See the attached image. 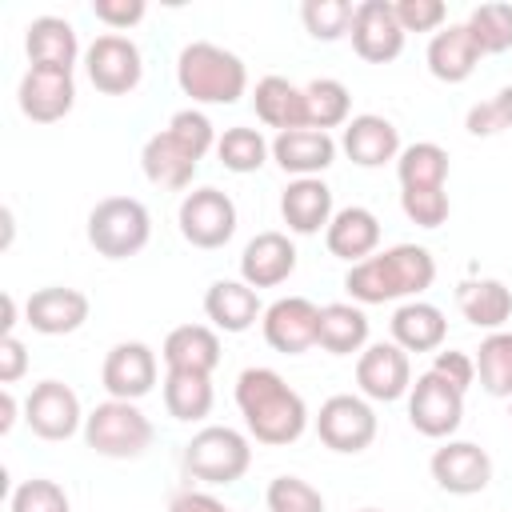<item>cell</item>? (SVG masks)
<instances>
[{
	"instance_id": "43",
	"label": "cell",
	"mask_w": 512,
	"mask_h": 512,
	"mask_svg": "<svg viewBox=\"0 0 512 512\" xmlns=\"http://www.w3.org/2000/svg\"><path fill=\"white\" fill-rule=\"evenodd\" d=\"M400 208L420 228H440L448 220V192L444 188H400Z\"/></svg>"
},
{
	"instance_id": "17",
	"label": "cell",
	"mask_w": 512,
	"mask_h": 512,
	"mask_svg": "<svg viewBox=\"0 0 512 512\" xmlns=\"http://www.w3.org/2000/svg\"><path fill=\"white\" fill-rule=\"evenodd\" d=\"M156 352L140 340H124L116 344L108 356H104V368H100V380L108 388L112 400H140L156 388Z\"/></svg>"
},
{
	"instance_id": "48",
	"label": "cell",
	"mask_w": 512,
	"mask_h": 512,
	"mask_svg": "<svg viewBox=\"0 0 512 512\" xmlns=\"http://www.w3.org/2000/svg\"><path fill=\"white\" fill-rule=\"evenodd\" d=\"M28 372V348L16 336L0 340V384H16Z\"/></svg>"
},
{
	"instance_id": "28",
	"label": "cell",
	"mask_w": 512,
	"mask_h": 512,
	"mask_svg": "<svg viewBox=\"0 0 512 512\" xmlns=\"http://www.w3.org/2000/svg\"><path fill=\"white\" fill-rule=\"evenodd\" d=\"M444 336L448 320L428 300H408L392 312V344H400L404 352H440Z\"/></svg>"
},
{
	"instance_id": "7",
	"label": "cell",
	"mask_w": 512,
	"mask_h": 512,
	"mask_svg": "<svg viewBox=\"0 0 512 512\" xmlns=\"http://www.w3.org/2000/svg\"><path fill=\"white\" fill-rule=\"evenodd\" d=\"M176 224H180V236L192 248L212 252V248H224L232 240V232H236V204L220 188H192L180 200Z\"/></svg>"
},
{
	"instance_id": "12",
	"label": "cell",
	"mask_w": 512,
	"mask_h": 512,
	"mask_svg": "<svg viewBox=\"0 0 512 512\" xmlns=\"http://www.w3.org/2000/svg\"><path fill=\"white\" fill-rule=\"evenodd\" d=\"M264 340L268 348L284 352V356H300L308 348H316V332H320V308L308 296H280L276 304L264 308Z\"/></svg>"
},
{
	"instance_id": "44",
	"label": "cell",
	"mask_w": 512,
	"mask_h": 512,
	"mask_svg": "<svg viewBox=\"0 0 512 512\" xmlns=\"http://www.w3.org/2000/svg\"><path fill=\"white\" fill-rule=\"evenodd\" d=\"M168 132H172L196 160H204V152L216 148V128H212V120H208L200 108H180V112L168 120Z\"/></svg>"
},
{
	"instance_id": "31",
	"label": "cell",
	"mask_w": 512,
	"mask_h": 512,
	"mask_svg": "<svg viewBox=\"0 0 512 512\" xmlns=\"http://www.w3.org/2000/svg\"><path fill=\"white\" fill-rule=\"evenodd\" d=\"M252 108H256L260 124H268V128H276V132H288V128H308L304 88L288 84L284 76H264V80H256Z\"/></svg>"
},
{
	"instance_id": "24",
	"label": "cell",
	"mask_w": 512,
	"mask_h": 512,
	"mask_svg": "<svg viewBox=\"0 0 512 512\" xmlns=\"http://www.w3.org/2000/svg\"><path fill=\"white\" fill-rule=\"evenodd\" d=\"M324 244L336 260H348V264H360L368 260L376 248H380V220L376 212L360 208V204H348L332 216V224L324 228Z\"/></svg>"
},
{
	"instance_id": "1",
	"label": "cell",
	"mask_w": 512,
	"mask_h": 512,
	"mask_svg": "<svg viewBox=\"0 0 512 512\" xmlns=\"http://www.w3.org/2000/svg\"><path fill=\"white\" fill-rule=\"evenodd\" d=\"M236 408L260 444H292L308 428L304 396L272 368H244L236 376Z\"/></svg>"
},
{
	"instance_id": "13",
	"label": "cell",
	"mask_w": 512,
	"mask_h": 512,
	"mask_svg": "<svg viewBox=\"0 0 512 512\" xmlns=\"http://www.w3.org/2000/svg\"><path fill=\"white\" fill-rule=\"evenodd\" d=\"M24 420L40 440H68L84 424L80 396L60 380H40L24 400Z\"/></svg>"
},
{
	"instance_id": "37",
	"label": "cell",
	"mask_w": 512,
	"mask_h": 512,
	"mask_svg": "<svg viewBox=\"0 0 512 512\" xmlns=\"http://www.w3.org/2000/svg\"><path fill=\"white\" fill-rule=\"evenodd\" d=\"M216 156H220V164L228 172L248 176V172H260L264 168V160L272 156V144L260 136V128L236 124V128H224V136L216 140Z\"/></svg>"
},
{
	"instance_id": "42",
	"label": "cell",
	"mask_w": 512,
	"mask_h": 512,
	"mask_svg": "<svg viewBox=\"0 0 512 512\" xmlns=\"http://www.w3.org/2000/svg\"><path fill=\"white\" fill-rule=\"evenodd\" d=\"M464 128H468L472 136H496V132L512 128V84L500 88L496 96L472 104L468 116H464Z\"/></svg>"
},
{
	"instance_id": "2",
	"label": "cell",
	"mask_w": 512,
	"mask_h": 512,
	"mask_svg": "<svg viewBox=\"0 0 512 512\" xmlns=\"http://www.w3.org/2000/svg\"><path fill=\"white\" fill-rule=\"evenodd\" d=\"M436 280V260L424 244H392L372 252L368 260L352 264L344 288L356 304H388V300H416Z\"/></svg>"
},
{
	"instance_id": "16",
	"label": "cell",
	"mask_w": 512,
	"mask_h": 512,
	"mask_svg": "<svg viewBox=\"0 0 512 512\" xmlns=\"http://www.w3.org/2000/svg\"><path fill=\"white\" fill-rule=\"evenodd\" d=\"M16 104L28 120L36 124H56L72 112L76 104V80L72 72H60V68H32L20 76V88H16Z\"/></svg>"
},
{
	"instance_id": "15",
	"label": "cell",
	"mask_w": 512,
	"mask_h": 512,
	"mask_svg": "<svg viewBox=\"0 0 512 512\" xmlns=\"http://www.w3.org/2000/svg\"><path fill=\"white\" fill-rule=\"evenodd\" d=\"M428 468H432V480L448 496H476L492 480V460L472 440H448V444H440L432 452V464Z\"/></svg>"
},
{
	"instance_id": "33",
	"label": "cell",
	"mask_w": 512,
	"mask_h": 512,
	"mask_svg": "<svg viewBox=\"0 0 512 512\" xmlns=\"http://www.w3.org/2000/svg\"><path fill=\"white\" fill-rule=\"evenodd\" d=\"M212 400H216L212 376L168 368V376H164V408H168L172 420H184V424L204 420L212 412Z\"/></svg>"
},
{
	"instance_id": "18",
	"label": "cell",
	"mask_w": 512,
	"mask_h": 512,
	"mask_svg": "<svg viewBox=\"0 0 512 512\" xmlns=\"http://www.w3.org/2000/svg\"><path fill=\"white\" fill-rule=\"evenodd\" d=\"M296 272V244L284 232H260L240 252V280L248 288H276Z\"/></svg>"
},
{
	"instance_id": "32",
	"label": "cell",
	"mask_w": 512,
	"mask_h": 512,
	"mask_svg": "<svg viewBox=\"0 0 512 512\" xmlns=\"http://www.w3.org/2000/svg\"><path fill=\"white\" fill-rule=\"evenodd\" d=\"M316 344H320L328 356L364 352V344H368V316H364V308L344 304V300H340V304H324V308H320Z\"/></svg>"
},
{
	"instance_id": "51",
	"label": "cell",
	"mask_w": 512,
	"mask_h": 512,
	"mask_svg": "<svg viewBox=\"0 0 512 512\" xmlns=\"http://www.w3.org/2000/svg\"><path fill=\"white\" fill-rule=\"evenodd\" d=\"M12 328H16V300L4 292V336H16Z\"/></svg>"
},
{
	"instance_id": "45",
	"label": "cell",
	"mask_w": 512,
	"mask_h": 512,
	"mask_svg": "<svg viewBox=\"0 0 512 512\" xmlns=\"http://www.w3.org/2000/svg\"><path fill=\"white\" fill-rule=\"evenodd\" d=\"M396 20L404 32H436L448 20L444 0H396Z\"/></svg>"
},
{
	"instance_id": "34",
	"label": "cell",
	"mask_w": 512,
	"mask_h": 512,
	"mask_svg": "<svg viewBox=\"0 0 512 512\" xmlns=\"http://www.w3.org/2000/svg\"><path fill=\"white\" fill-rule=\"evenodd\" d=\"M304 108H308V128H344L352 120V92L332 80V76H320V80H308L304 84Z\"/></svg>"
},
{
	"instance_id": "30",
	"label": "cell",
	"mask_w": 512,
	"mask_h": 512,
	"mask_svg": "<svg viewBox=\"0 0 512 512\" xmlns=\"http://www.w3.org/2000/svg\"><path fill=\"white\" fill-rule=\"evenodd\" d=\"M456 308L460 316L472 324V328H484V332H500L504 320L512 316V292L504 280H464L456 288Z\"/></svg>"
},
{
	"instance_id": "10",
	"label": "cell",
	"mask_w": 512,
	"mask_h": 512,
	"mask_svg": "<svg viewBox=\"0 0 512 512\" xmlns=\"http://www.w3.org/2000/svg\"><path fill=\"white\" fill-rule=\"evenodd\" d=\"M84 68H88V80L96 84V92H104V96H128L144 76L140 48L120 32L96 36L84 52Z\"/></svg>"
},
{
	"instance_id": "11",
	"label": "cell",
	"mask_w": 512,
	"mask_h": 512,
	"mask_svg": "<svg viewBox=\"0 0 512 512\" xmlns=\"http://www.w3.org/2000/svg\"><path fill=\"white\" fill-rule=\"evenodd\" d=\"M352 48L360 60L368 64H388L404 52V28L396 20V8L388 0H360L356 4V16H352Z\"/></svg>"
},
{
	"instance_id": "4",
	"label": "cell",
	"mask_w": 512,
	"mask_h": 512,
	"mask_svg": "<svg viewBox=\"0 0 512 512\" xmlns=\"http://www.w3.org/2000/svg\"><path fill=\"white\" fill-rule=\"evenodd\" d=\"M156 428L132 400H104L84 416V444L108 460H136L152 448Z\"/></svg>"
},
{
	"instance_id": "29",
	"label": "cell",
	"mask_w": 512,
	"mask_h": 512,
	"mask_svg": "<svg viewBox=\"0 0 512 512\" xmlns=\"http://www.w3.org/2000/svg\"><path fill=\"white\" fill-rule=\"evenodd\" d=\"M160 356H164L168 368L212 376V368L220 364V336H216V328H208V324H180V328H172V332L164 336Z\"/></svg>"
},
{
	"instance_id": "27",
	"label": "cell",
	"mask_w": 512,
	"mask_h": 512,
	"mask_svg": "<svg viewBox=\"0 0 512 512\" xmlns=\"http://www.w3.org/2000/svg\"><path fill=\"white\" fill-rule=\"evenodd\" d=\"M196 156L164 128V132H156V136H148L144 140V152H140V168H144V176L152 180V184H160V188H188L192 184V176H196Z\"/></svg>"
},
{
	"instance_id": "22",
	"label": "cell",
	"mask_w": 512,
	"mask_h": 512,
	"mask_svg": "<svg viewBox=\"0 0 512 512\" xmlns=\"http://www.w3.org/2000/svg\"><path fill=\"white\" fill-rule=\"evenodd\" d=\"M280 216L288 224V232L296 236H316L320 228L332 224V188L320 180V176H304V180H292L280 196Z\"/></svg>"
},
{
	"instance_id": "20",
	"label": "cell",
	"mask_w": 512,
	"mask_h": 512,
	"mask_svg": "<svg viewBox=\"0 0 512 512\" xmlns=\"http://www.w3.org/2000/svg\"><path fill=\"white\" fill-rule=\"evenodd\" d=\"M340 148L352 164L360 168H384L388 160L400 156V132L392 120L376 116V112H364V116H352L340 132Z\"/></svg>"
},
{
	"instance_id": "14",
	"label": "cell",
	"mask_w": 512,
	"mask_h": 512,
	"mask_svg": "<svg viewBox=\"0 0 512 512\" xmlns=\"http://www.w3.org/2000/svg\"><path fill=\"white\" fill-rule=\"evenodd\" d=\"M356 384L368 400H400L408 396L412 388V364H408V352L392 340H380V344H368L356 360Z\"/></svg>"
},
{
	"instance_id": "41",
	"label": "cell",
	"mask_w": 512,
	"mask_h": 512,
	"mask_svg": "<svg viewBox=\"0 0 512 512\" xmlns=\"http://www.w3.org/2000/svg\"><path fill=\"white\" fill-rule=\"evenodd\" d=\"M8 512H72V508H68V492L56 480L32 476V480L16 484V492L8 500Z\"/></svg>"
},
{
	"instance_id": "49",
	"label": "cell",
	"mask_w": 512,
	"mask_h": 512,
	"mask_svg": "<svg viewBox=\"0 0 512 512\" xmlns=\"http://www.w3.org/2000/svg\"><path fill=\"white\" fill-rule=\"evenodd\" d=\"M168 512H232L224 500H216L212 492H180V496H172V504H168Z\"/></svg>"
},
{
	"instance_id": "9",
	"label": "cell",
	"mask_w": 512,
	"mask_h": 512,
	"mask_svg": "<svg viewBox=\"0 0 512 512\" xmlns=\"http://www.w3.org/2000/svg\"><path fill=\"white\" fill-rule=\"evenodd\" d=\"M408 424L432 440L452 436L464 424V392H456L436 372H420L408 388Z\"/></svg>"
},
{
	"instance_id": "38",
	"label": "cell",
	"mask_w": 512,
	"mask_h": 512,
	"mask_svg": "<svg viewBox=\"0 0 512 512\" xmlns=\"http://www.w3.org/2000/svg\"><path fill=\"white\" fill-rule=\"evenodd\" d=\"M468 32L476 36L484 56L508 52L512 48V4H480L468 12Z\"/></svg>"
},
{
	"instance_id": "36",
	"label": "cell",
	"mask_w": 512,
	"mask_h": 512,
	"mask_svg": "<svg viewBox=\"0 0 512 512\" xmlns=\"http://www.w3.org/2000/svg\"><path fill=\"white\" fill-rule=\"evenodd\" d=\"M476 376L488 396L512 400V332H488L476 348Z\"/></svg>"
},
{
	"instance_id": "26",
	"label": "cell",
	"mask_w": 512,
	"mask_h": 512,
	"mask_svg": "<svg viewBox=\"0 0 512 512\" xmlns=\"http://www.w3.org/2000/svg\"><path fill=\"white\" fill-rule=\"evenodd\" d=\"M204 316L220 332H248L256 316H264V308H260L256 288H248L244 280H216L204 292Z\"/></svg>"
},
{
	"instance_id": "47",
	"label": "cell",
	"mask_w": 512,
	"mask_h": 512,
	"mask_svg": "<svg viewBox=\"0 0 512 512\" xmlns=\"http://www.w3.org/2000/svg\"><path fill=\"white\" fill-rule=\"evenodd\" d=\"M144 12H148L144 0H92V16H96L100 24H108V28H116V32L140 24Z\"/></svg>"
},
{
	"instance_id": "5",
	"label": "cell",
	"mask_w": 512,
	"mask_h": 512,
	"mask_svg": "<svg viewBox=\"0 0 512 512\" xmlns=\"http://www.w3.org/2000/svg\"><path fill=\"white\" fill-rule=\"evenodd\" d=\"M152 240V216L136 196H104L88 212V244L108 260H128Z\"/></svg>"
},
{
	"instance_id": "6",
	"label": "cell",
	"mask_w": 512,
	"mask_h": 512,
	"mask_svg": "<svg viewBox=\"0 0 512 512\" xmlns=\"http://www.w3.org/2000/svg\"><path fill=\"white\" fill-rule=\"evenodd\" d=\"M252 464V444L228 424L200 428L184 448V468L200 484H236Z\"/></svg>"
},
{
	"instance_id": "40",
	"label": "cell",
	"mask_w": 512,
	"mask_h": 512,
	"mask_svg": "<svg viewBox=\"0 0 512 512\" xmlns=\"http://www.w3.org/2000/svg\"><path fill=\"white\" fill-rule=\"evenodd\" d=\"M268 512H324V496L300 476H276L264 492Z\"/></svg>"
},
{
	"instance_id": "35",
	"label": "cell",
	"mask_w": 512,
	"mask_h": 512,
	"mask_svg": "<svg viewBox=\"0 0 512 512\" xmlns=\"http://www.w3.org/2000/svg\"><path fill=\"white\" fill-rule=\"evenodd\" d=\"M396 176H400V188H444L448 152L440 144H432V140H416V144L400 148Z\"/></svg>"
},
{
	"instance_id": "50",
	"label": "cell",
	"mask_w": 512,
	"mask_h": 512,
	"mask_svg": "<svg viewBox=\"0 0 512 512\" xmlns=\"http://www.w3.org/2000/svg\"><path fill=\"white\" fill-rule=\"evenodd\" d=\"M12 424H16V396L4 388V392H0V432L8 436V432H12Z\"/></svg>"
},
{
	"instance_id": "46",
	"label": "cell",
	"mask_w": 512,
	"mask_h": 512,
	"mask_svg": "<svg viewBox=\"0 0 512 512\" xmlns=\"http://www.w3.org/2000/svg\"><path fill=\"white\" fill-rule=\"evenodd\" d=\"M428 372H436L440 380H448L456 392H468L472 388V380H476V360L468 356V352H436V360H432V368Z\"/></svg>"
},
{
	"instance_id": "39",
	"label": "cell",
	"mask_w": 512,
	"mask_h": 512,
	"mask_svg": "<svg viewBox=\"0 0 512 512\" xmlns=\"http://www.w3.org/2000/svg\"><path fill=\"white\" fill-rule=\"evenodd\" d=\"M352 16H356V4H348V0H304L300 4V20H304L308 36L324 40V44L348 36Z\"/></svg>"
},
{
	"instance_id": "21",
	"label": "cell",
	"mask_w": 512,
	"mask_h": 512,
	"mask_svg": "<svg viewBox=\"0 0 512 512\" xmlns=\"http://www.w3.org/2000/svg\"><path fill=\"white\" fill-rule=\"evenodd\" d=\"M272 160L284 172H292L296 180H304V176L324 172L336 160V140L328 132H320V128H288V132H276Z\"/></svg>"
},
{
	"instance_id": "53",
	"label": "cell",
	"mask_w": 512,
	"mask_h": 512,
	"mask_svg": "<svg viewBox=\"0 0 512 512\" xmlns=\"http://www.w3.org/2000/svg\"><path fill=\"white\" fill-rule=\"evenodd\" d=\"M508 420H512V400H508Z\"/></svg>"
},
{
	"instance_id": "23",
	"label": "cell",
	"mask_w": 512,
	"mask_h": 512,
	"mask_svg": "<svg viewBox=\"0 0 512 512\" xmlns=\"http://www.w3.org/2000/svg\"><path fill=\"white\" fill-rule=\"evenodd\" d=\"M480 44H476V36L468 32V24H448V28H440L432 40H428V72L436 76V80H444V84H464L472 72H476V64H480Z\"/></svg>"
},
{
	"instance_id": "52",
	"label": "cell",
	"mask_w": 512,
	"mask_h": 512,
	"mask_svg": "<svg viewBox=\"0 0 512 512\" xmlns=\"http://www.w3.org/2000/svg\"><path fill=\"white\" fill-rule=\"evenodd\" d=\"M360 512H380V508H360Z\"/></svg>"
},
{
	"instance_id": "8",
	"label": "cell",
	"mask_w": 512,
	"mask_h": 512,
	"mask_svg": "<svg viewBox=\"0 0 512 512\" xmlns=\"http://www.w3.org/2000/svg\"><path fill=\"white\" fill-rule=\"evenodd\" d=\"M316 436L324 448H332L340 456H356L376 440V412L368 400H360L352 392L328 396L316 416Z\"/></svg>"
},
{
	"instance_id": "25",
	"label": "cell",
	"mask_w": 512,
	"mask_h": 512,
	"mask_svg": "<svg viewBox=\"0 0 512 512\" xmlns=\"http://www.w3.org/2000/svg\"><path fill=\"white\" fill-rule=\"evenodd\" d=\"M24 52H28L32 68L72 72L76 56H80V40H76V28L64 16H36L24 28Z\"/></svg>"
},
{
	"instance_id": "3",
	"label": "cell",
	"mask_w": 512,
	"mask_h": 512,
	"mask_svg": "<svg viewBox=\"0 0 512 512\" xmlns=\"http://www.w3.org/2000/svg\"><path fill=\"white\" fill-rule=\"evenodd\" d=\"M176 84L196 104H236L248 88V68L236 52L212 40H192L176 60Z\"/></svg>"
},
{
	"instance_id": "19",
	"label": "cell",
	"mask_w": 512,
	"mask_h": 512,
	"mask_svg": "<svg viewBox=\"0 0 512 512\" xmlns=\"http://www.w3.org/2000/svg\"><path fill=\"white\" fill-rule=\"evenodd\" d=\"M24 320L40 336H68L88 320V296L80 288H64V284L40 288V292L28 296Z\"/></svg>"
}]
</instances>
